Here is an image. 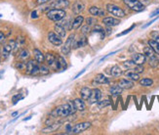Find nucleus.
Instances as JSON below:
<instances>
[{
    "instance_id": "31",
    "label": "nucleus",
    "mask_w": 159,
    "mask_h": 135,
    "mask_svg": "<svg viewBox=\"0 0 159 135\" xmlns=\"http://www.w3.org/2000/svg\"><path fill=\"white\" fill-rule=\"evenodd\" d=\"M144 54L145 55V57H147V59L155 56V52L153 51V49H152L150 46L144 47Z\"/></svg>"
},
{
    "instance_id": "22",
    "label": "nucleus",
    "mask_w": 159,
    "mask_h": 135,
    "mask_svg": "<svg viewBox=\"0 0 159 135\" xmlns=\"http://www.w3.org/2000/svg\"><path fill=\"white\" fill-rule=\"evenodd\" d=\"M36 65H37V62L34 60H29V62H26V68H25L26 75L31 76V72H32V71H33V69L35 68Z\"/></svg>"
},
{
    "instance_id": "33",
    "label": "nucleus",
    "mask_w": 159,
    "mask_h": 135,
    "mask_svg": "<svg viewBox=\"0 0 159 135\" xmlns=\"http://www.w3.org/2000/svg\"><path fill=\"white\" fill-rule=\"evenodd\" d=\"M140 84L142 86H144V87H148V86H151L153 84V80L150 79V78H143L140 80Z\"/></svg>"
},
{
    "instance_id": "19",
    "label": "nucleus",
    "mask_w": 159,
    "mask_h": 135,
    "mask_svg": "<svg viewBox=\"0 0 159 135\" xmlns=\"http://www.w3.org/2000/svg\"><path fill=\"white\" fill-rule=\"evenodd\" d=\"M125 76L128 79L132 80V81H138V80H140V73L134 72L133 70L127 71L125 72Z\"/></svg>"
},
{
    "instance_id": "43",
    "label": "nucleus",
    "mask_w": 159,
    "mask_h": 135,
    "mask_svg": "<svg viewBox=\"0 0 159 135\" xmlns=\"http://www.w3.org/2000/svg\"><path fill=\"white\" fill-rule=\"evenodd\" d=\"M150 35H151L152 39L156 40V41L159 43V33H158L157 31H152V32L150 33Z\"/></svg>"
},
{
    "instance_id": "8",
    "label": "nucleus",
    "mask_w": 159,
    "mask_h": 135,
    "mask_svg": "<svg viewBox=\"0 0 159 135\" xmlns=\"http://www.w3.org/2000/svg\"><path fill=\"white\" fill-rule=\"evenodd\" d=\"M102 96H103V94H102V91L100 89H98V88L93 89L92 93H91V96H90V98L88 100L89 104L90 105H94V104L98 103L99 101L102 99Z\"/></svg>"
},
{
    "instance_id": "16",
    "label": "nucleus",
    "mask_w": 159,
    "mask_h": 135,
    "mask_svg": "<svg viewBox=\"0 0 159 135\" xmlns=\"http://www.w3.org/2000/svg\"><path fill=\"white\" fill-rule=\"evenodd\" d=\"M84 9H85V5L81 1L75 2L73 4V6H72V12H73V14H75V15L81 14V13L84 11Z\"/></svg>"
},
{
    "instance_id": "36",
    "label": "nucleus",
    "mask_w": 159,
    "mask_h": 135,
    "mask_svg": "<svg viewBox=\"0 0 159 135\" xmlns=\"http://www.w3.org/2000/svg\"><path fill=\"white\" fill-rule=\"evenodd\" d=\"M136 66L135 62L133 60H129V61H125V62L123 63V67L126 68V69H128V70H131V69H133V68Z\"/></svg>"
},
{
    "instance_id": "40",
    "label": "nucleus",
    "mask_w": 159,
    "mask_h": 135,
    "mask_svg": "<svg viewBox=\"0 0 159 135\" xmlns=\"http://www.w3.org/2000/svg\"><path fill=\"white\" fill-rule=\"evenodd\" d=\"M131 70H133L134 72H138V73H142L143 72H144V67H143V65H136L133 69H131Z\"/></svg>"
},
{
    "instance_id": "29",
    "label": "nucleus",
    "mask_w": 159,
    "mask_h": 135,
    "mask_svg": "<svg viewBox=\"0 0 159 135\" xmlns=\"http://www.w3.org/2000/svg\"><path fill=\"white\" fill-rule=\"evenodd\" d=\"M57 59H58V63H59V70H62V71L67 70L68 63H67V61H65V59L63 56H58Z\"/></svg>"
},
{
    "instance_id": "10",
    "label": "nucleus",
    "mask_w": 159,
    "mask_h": 135,
    "mask_svg": "<svg viewBox=\"0 0 159 135\" xmlns=\"http://www.w3.org/2000/svg\"><path fill=\"white\" fill-rule=\"evenodd\" d=\"M15 48H16V40L12 39L3 47V58H7L11 54V52L15 50Z\"/></svg>"
},
{
    "instance_id": "41",
    "label": "nucleus",
    "mask_w": 159,
    "mask_h": 135,
    "mask_svg": "<svg viewBox=\"0 0 159 135\" xmlns=\"http://www.w3.org/2000/svg\"><path fill=\"white\" fill-rule=\"evenodd\" d=\"M82 33L84 35H88V33H90L91 32V26H88V25H86V26H82Z\"/></svg>"
},
{
    "instance_id": "21",
    "label": "nucleus",
    "mask_w": 159,
    "mask_h": 135,
    "mask_svg": "<svg viewBox=\"0 0 159 135\" xmlns=\"http://www.w3.org/2000/svg\"><path fill=\"white\" fill-rule=\"evenodd\" d=\"M33 55H34L35 61L38 64H42L45 61V55L39 49H34L33 50Z\"/></svg>"
},
{
    "instance_id": "46",
    "label": "nucleus",
    "mask_w": 159,
    "mask_h": 135,
    "mask_svg": "<svg viewBox=\"0 0 159 135\" xmlns=\"http://www.w3.org/2000/svg\"><path fill=\"white\" fill-rule=\"evenodd\" d=\"M38 17H39V15H38V11L34 10V11H32V12H31V18H32V19H37Z\"/></svg>"
},
{
    "instance_id": "18",
    "label": "nucleus",
    "mask_w": 159,
    "mask_h": 135,
    "mask_svg": "<svg viewBox=\"0 0 159 135\" xmlns=\"http://www.w3.org/2000/svg\"><path fill=\"white\" fill-rule=\"evenodd\" d=\"M62 123H51L47 127H45L44 129H42L43 133H50V132H55L57 131L60 127H61Z\"/></svg>"
},
{
    "instance_id": "13",
    "label": "nucleus",
    "mask_w": 159,
    "mask_h": 135,
    "mask_svg": "<svg viewBox=\"0 0 159 135\" xmlns=\"http://www.w3.org/2000/svg\"><path fill=\"white\" fill-rule=\"evenodd\" d=\"M132 60L134 61L136 65H144L147 62V57H145L144 54L135 53L133 54V56H132Z\"/></svg>"
},
{
    "instance_id": "53",
    "label": "nucleus",
    "mask_w": 159,
    "mask_h": 135,
    "mask_svg": "<svg viewBox=\"0 0 159 135\" xmlns=\"http://www.w3.org/2000/svg\"><path fill=\"white\" fill-rule=\"evenodd\" d=\"M0 61H1V60H0Z\"/></svg>"
},
{
    "instance_id": "38",
    "label": "nucleus",
    "mask_w": 159,
    "mask_h": 135,
    "mask_svg": "<svg viewBox=\"0 0 159 135\" xmlns=\"http://www.w3.org/2000/svg\"><path fill=\"white\" fill-rule=\"evenodd\" d=\"M26 68V62L25 61H20L16 64V69L17 70H20V71H23V70H25Z\"/></svg>"
},
{
    "instance_id": "15",
    "label": "nucleus",
    "mask_w": 159,
    "mask_h": 135,
    "mask_svg": "<svg viewBox=\"0 0 159 135\" xmlns=\"http://www.w3.org/2000/svg\"><path fill=\"white\" fill-rule=\"evenodd\" d=\"M89 13L95 17H104L105 15V12L103 9L97 7V6H92V7H90Z\"/></svg>"
},
{
    "instance_id": "24",
    "label": "nucleus",
    "mask_w": 159,
    "mask_h": 135,
    "mask_svg": "<svg viewBox=\"0 0 159 135\" xmlns=\"http://www.w3.org/2000/svg\"><path fill=\"white\" fill-rule=\"evenodd\" d=\"M122 73H123V72H122V70H121V68L119 67V66H117V65H115V66H113L110 69V76H112V77H121L122 76Z\"/></svg>"
},
{
    "instance_id": "42",
    "label": "nucleus",
    "mask_w": 159,
    "mask_h": 135,
    "mask_svg": "<svg viewBox=\"0 0 159 135\" xmlns=\"http://www.w3.org/2000/svg\"><path fill=\"white\" fill-rule=\"evenodd\" d=\"M135 25H133V26H131V28H129V29H127V30H126L125 31H122V32H120V33H118V35H117V36L119 37V36H122V35H127V33H129L132 30H133L134 28H135Z\"/></svg>"
},
{
    "instance_id": "44",
    "label": "nucleus",
    "mask_w": 159,
    "mask_h": 135,
    "mask_svg": "<svg viewBox=\"0 0 159 135\" xmlns=\"http://www.w3.org/2000/svg\"><path fill=\"white\" fill-rule=\"evenodd\" d=\"M21 99H23V97L21 96V94H17V95H15L14 97H13V104H16L18 101H20Z\"/></svg>"
},
{
    "instance_id": "4",
    "label": "nucleus",
    "mask_w": 159,
    "mask_h": 135,
    "mask_svg": "<svg viewBox=\"0 0 159 135\" xmlns=\"http://www.w3.org/2000/svg\"><path fill=\"white\" fill-rule=\"evenodd\" d=\"M105 8H107V11L108 13H110L111 15H113L116 18H123V17H125V12L120 7H118L117 5L107 4Z\"/></svg>"
},
{
    "instance_id": "30",
    "label": "nucleus",
    "mask_w": 159,
    "mask_h": 135,
    "mask_svg": "<svg viewBox=\"0 0 159 135\" xmlns=\"http://www.w3.org/2000/svg\"><path fill=\"white\" fill-rule=\"evenodd\" d=\"M148 45L151 47L152 49H153V51L155 52V54L159 55V43L156 41V40H154V39L148 40Z\"/></svg>"
},
{
    "instance_id": "49",
    "label": "nucleus",
    "mask_w": 159,
    "mask_h": 135,
    "mask_svg": "<svg viewBox=\"0 0 159 135\" xmlns=\"http://www.w3.org/2000/svg\"><path fill=\"white\" fill-rule=\"evenodd\" d=\"M50 1H51V0H36L37 4H45V3L50 2Z\"/></svg>"
},
{
    "instance_id": "14",
    "label": "nucleus",
    "mask_w": 159,
    "mask_h": 135,
    "mask_svg": "<svg viewBox=\"0 0 159 135\" xmlns=\"http://www.w3.org/2000/svg\"><path fill=\"white\" fill-rule=\"evenodd\" d=\"M123 92V88L119 85V84H115V85H112L110 88H109V93L111 94L112 97H117V96H120Z\"/></svg>"
},
{
    "instance_id": "9",
    "label": "nucleus",
    "mask_w": 159,
    "mask_h": 135,
    "mask_svg": "<svg viewBox=\"0 0 159 135\" xmlns=\"http://www.w3.org/2000/svg\"><path fill=\"white\" fill-rule=\"evenodd\" d=\"M74 39V35H70L68 38L67 41L64 42V44L62 47V53L64 55H68L70 53V50L72 49V41Z\"/></svg>"
},
{
    "instance_id": "17",
    "label": "nucleus",
    "mask_w": 159,
    "mask_h": 135,
    "mask_svg": "<svg viewBox=\"0 0 159 135\" xmlns=\"http://www.w3.org/2000/svg\"><path fill=\"white\" fill-rule=\"evenodd\" d=\"M119 85H120L123 89H131L134 87V82L132 80L128 79V78H122L119 80Z\"/></svg>"
},
{
    "instance_id": "28",
    "label": "nucleus",
    "mask_w": 159,
    "mask_h": 135,
    "mask_svg": "<svg viewBox=\"0 0 159 135\" xmlns=\"http://www.w3.org/2000/svg\"><path fill=\"white\" fill-rule=\"evenodd\" d=\"M29 56H30L29 51L28 49H23L20 51L19 55H18V59L20 61H26L29 59Z\"/></svg>"
},
{
    "instance_id": "37",
    "label": "nucleus",
    "mask_w": 159,
    "mask_h": 135,
    "mask_svg": "<svg viewBox=\"0 0 159 135\" xmlns=\"http://www.w3.org/2000/svg\"><path fill=\"white\" fill-rule=\"evenodd\" d=\"M24 42H25V39L23 36H18L17 39H16V48H15V51L19 48V47H21L22 45H24Z\"/></svg>"
},
{
    "instance_id": "11",
    "label": "nucleus",
    "mask_w": 159,
    "mask_h": 135,
    "mask_svg": "<svg viewBox=\"0 0 159 135\" xmlns=\"http://www.w3.org/2000/svg\"><path fill=\"white\" fill-rule=\"evenodd\" d=\"M45 62L48 66L54 68L57 70V58L53 55L52 53H46L45 54Z\"/></svg>"
},
{
    "instance_id": "6",
    "label": "nucleus",
    "mask_w": 159,
    "mask_h": 135,
    "mask_svg": "<svg viewBox=\"0 0 159 135\" xmlns=\"http://www.w3.org/2000/svg\"><path fill=\"white\" fill-rule=\"evenodd\" d=\"M91 126V123L89 121H85V123H79L75 125L72 126L71 130H70V133L72 134H79L83 131H85L86 129H88V128Z\"/></svg>"
},
{
    "instance_id": "3",
    "label": "nucleus",
    "mask_w": 159,
    "mask_h": 135,
    "mask_svg": "<svg viewBox=\"0 0 159 135\" xmlns=\"http://www.w3.org/2000/svg\"><path fill=\"white\" fill-rule=\"evenodd\" d=\"M124 4L135 12H142L144 10V5L139 0H123Z\"/></svg>"
},
{
    "instance_id": "7",
    "label": "nucleus",
    "mask_w": 159,
    "mask_h": 135,
    "mask_svg": "<svg viewBox=\"0 0 159 135\" xmlns=\"http://www.w3.org/2000/svg\"><path fill=\"white\" fill-rule=\"evenodd\" d=\"M48 40L55 46H61L63 44V38L60 35H58L55 31L48 32Z\"/></svg>"
},
{
    "instance_id": "51",
    "label": "nucleus",
    "mask_w": 159,
    "mask_h": 135,
    "mask_svg": "<svg viewBox=\"0 0 159 135\" xmlns=\"http://www.w3.org/2000/svg\"><path fill=\"white\" fill-rule=\"evenodd\" d=\"M159 14V9H157V10H155L153 13H152V14L150 15V17L152 18V17H154V16H156V15H158Z\"/></svg>"
},
{
    "instance_id": "45",
    "label": "nucleus",
    "mask_w": 159,
    "mask_h": 135,
    "mask_svg": "<svg viewBox=\"0 0 159 135\" xmlns=\"http://www.w3.org/2000/svg\"><path fill=\"white\" fill-rule=\"evenodd\" d=\"M31 76H39V66L38 65L35 66V68L31 72Z\"/></svg>"
},
{
    "instance_id": "52",
    "label": "nucleus",
    "mask_w": 159,
    "mask_h": 135,
    "mask_svg": "<svg viewBox=\"0 0 159 135\" xmlns=\"http://www.w3.org/2000/svg\"><path fill=\"white\" fill-rule=\"evenodd\" d=\"M18 114H19L18 112H15V113H13V114H12V117H16V116H18Z\"/></svg>"
},
{
    "instance_id": "26",
    "label": "nucleus",
    "mask_w": 159,
    "mask_h": 135,
    "mask_svg": "<svg viewBox=\"0 0 159 135\" xmlns=\"http://www.w3.org/2000/svg\"><path fill=\"white\" fill-rule=\"evenodd\" d=\"M73 103H74V105L76 107L77 111H81L82 112V111H84L86 109V105L84 103V100L83 99H79V98L74 99L73 100Z\"/></svg>"
},
{
    "instance_id": "5",
    "label": "nucleus",
    "mask_w": 159,
    "mask_h": 135,
    "mask_svg": "<svg viewBox=\"0 0 159 135\" xmlns=\"http://www.w3.org/2000/svg\"><path fill=\"white\" fill-rule=\"evenodd\" d=\"M69 6L68 0H54L49 6H48V11L50 9H62L64 10Z\"/></svg>"
},
{
    "instance_id": "48",
    "label": "nucleus",
    "mask_w": 159,
    "mask_h": 135,
    "mask_svg": "<svg viewBox=\"0 0 159 135\" xmlns=\"http://www.w3.org/2000/svg\"><path fill=\"white\" fill-rule=\"evenodd\" d=\"M104 31H105V35H111V29H110V26H107V29L104 30Z\"/></svg>"
},
{
    "instance_id": "32",
    "label": "nucleus",
    "mask_w": 159,
    "mask_h": 135,
    "mask_svg": "<svg viewBox=\"0 0 159 135\" xmlns=\"http://www.w3.org/2000/svg\"><path fill=\"white\" fill-rule=\"evenodd\" d=\"M148 65H149L151 68H157V66L159 65V60L157 59L156 56H153V57H151V58H148Z\"/></svg>"
},
{
    "instance_id": "20",
    "label": "nucleus",
    "mask_w": 159,
    "mask_h": 135,
    "mask_svg": "<svg viewBox=\"0 0 159 135\" xmlns=\"http://www.w3.org/2000/svg\"><path fill=\"white\" fill-rule=\"evenodd\" d=\"M83 22H84V18L82 16H77L73 21H72V30H78L82 26Z\"/></svg>"
},
{
    "instance_id": "12",
    "label": "nucleus",
    "mask_w": 159,
    "mask_h": 135,
    "mask_svg": "<svg viewBox=\"0 0 159 135\" xmlns=\"http://www.w3.org/2000/svg\"><path fill=\"white\" fill-rule=\"evenodd\" d=\"M103 24L104 26H118L119 24H120V21H119L118 19L113 18V17H105L103 19Z\"/></svg>"
},
{
    "instance_id": "1",
    "label": "nucleus",
    "mask_w": 159,
    "mask_h": 135,
    "mask_svg": "<svg viewBox=\"0 0 159 135\" xmlns=\"http://www.w3.org/2000/svg\"><path fill=\"white\" fill-rule=\"evenodd\" d=\"M71 114V109L70 106L68 102V104H64L57 107L51 113V117L53 118H67Z\"/></svg>"
},
{
    "instance_id": "25",
    "label": "nucleus",
    "mask_w": 159,
    "mask_h": 135,
    "mask_svg": "<svg viewBox=\"0 0 159 135\" xmlns=\"http://www.w3.org/2000/svg\"><path fill=\"white\" fill-rule=\"evenodd\" d=\"M91 93H92V90L89 88V87H83L80 91V96H81V99H83L84 101H87L89 100L90 96H91Z\"/></svg>"
},
{
    "instance_id": "27",
    "label": "nucleus",
    "mask_w": 159,
    "mask_h": 135,
    "mask_svg": "<svg viewBox=\"0 0 159 135\" xmlns=\"http://www.w3.org/2000/svg\"><path fill=\"white\" fill-rule=\"evenodd\" d=\"M54 30H55V32L57 33V35H60L62 38L65 37V35H67V30H65V29L64 28V26H60V25H58V24L55 26Z\"/></svg>"
},
{
    "instance_id": "23",
    "label": "nucleus",
    "mask_w": 159,
    "mask_h": 135,
    "mask_svg": "<svg viewBox=\"0 0 159 135\" xmlns=\"http://www.w3.org/2000/svg\"><path fill=\"white\" fill-rule=\"evenodd\" d=\"M95 81L98 84H108L109 79L104 75H103V73H99V75L95 77Z\"/></svg>"
},
{
    "instance_id": "34",
    "label": "nucleus",
    "mask_w": 159,
    "mask_h": 135,
    "mask_svg": "<svg viewBox=\"0 0 159 135\" xmlns=\"http://www.w3.org/2000/svg\"><path fill=\"white\" fill-rule=\"evenodd\" d=\"M49 72H50V70L48 67H46L44 65L39 66V75L40 76H47L49 75Z\"/></svg>"
},
{
    "instance_id": "47",
    "label": "nucleus",
    "mask_w": 159,
    "mask_h": 135,
    "mask_svg": "<svg viewBox=\"0 0 159 135\" xmlns=\"http://www.w3.org/2000/svg\"><path fill=\"white\" fill-rule=\"evenodd\" d=\"M5 38H6V35H4L2 31H0V43H2L5 40Z\"/></svg>"
},
{
    "instance_id": "50",
    "label": "nucleus",
    "mask_w": 159,
    "mask_h": 135,
    "mask_svg": "<svg viewBox=\"0 0 159 135\" xmlns=\"http://www.w3.org/2000/svg\"><path fill=\"white\" fill-rule=\"evenodd\" d=\"M157 19H158V18H155L154 20H152V21H150V22H149V23H148L147 25H144V26H143V29H145V28H148V26H150V25H151L152 23H154V22L156 21V20H157Z\"/></svg>"
},
{
    "instance_id": "35",
    "label": "nucleus",
    "mask_w": 159,
    "mask_h": 135,
    "mask_svg": "<svg viewBox=\"0 0 159 135\" xmlns=\"http://www.w3.org/2000/svg\"><path fill=\"white\" fill-rule=\"evenodd\" d=\"M111 104V101L110 100H100L99 102L97 103V106L99 109H103V108H105V107H108Z\"/></svg>"
},
{
    "instance_id": "2",
    "label": "nucleus",
    "mask_w": 159,
    "mask_h": 135,
    "mask_svg": "<svg viewBox=\"0 0 159 135\" xmlns=\"http://www.w3.org/2000/svg\"><path fill=\"white\" fill-rule=\"evenodd\" d=\"M46 16L51 21L58 23L59 21H61V20H63L67 16V13H65L64 10L62 9H50L46 13Z\"/></svg>"
},
{
    "instance_id": "39",
    "label": "nucleus",
    "mask_w": 159,
    "mask_h": 135,
    "mask_svg": "<svg viewBox=\"0 0 159 135\" xmlns=\"http://www.w3.org/2000/svg\"><path fill=\"white\" fill-rule=\"evenodd\" d=\"M86 23H87L88 26H93L97 25V24H96V23H97V20H96L95 18H93V17H89V18L86 19Z\"/></svg>"
}]
</instances>
